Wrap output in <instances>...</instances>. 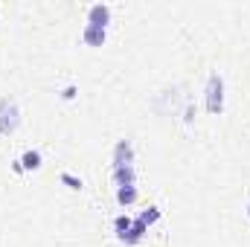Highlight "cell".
Segmentation results:
<instances>
[{
    "label": "cell",
    "instance_id": "cell-1",
    "mask_svg": "<svg viewBox=\"0 0 250 247\" xmlns=\"http://www.w3.org/2000/svg\"><path fill=\"white\" fill-rule=\"evenodd\" d=\"M207 111L209 114H221L224 111V82L218 73H212L207 79Z\"/></svg>",
    "mask_w": 250,
    "mask_h": 247
},
{
    "label": "cell",
    "instance_id": "cell-2",
    "mask_svg": "<svg viewBox=\"0 0 250 247\" xmlns=\"http://www.w3.org/2000/svg\"><path fill=\"white\" fill-rule=\"evenodd\" d=\"M21 123V114H18V105L12 99H3L0 102V134H12Z\"/></svg>",
    "mask_w": 250,
    "mask_h": 247
},
{
    "label": "cell",
    "instance_id": "cell-3",
    "mask_svg": "<svg viewBox=\"0 0 250 247\" xmlns=\"http://www.w3.org/2000/svg\"><path fill=\"white\" fill-rule=\"evenodd\" d=\"M108 21H111V6H105V3L90 6V12H87V23H93V26H108Z\"/></svg>",
    "mask_w": 250,
    "mask_h": 247
},
{
    "label": "cell",
    "instance_id": "cell-4",
    "mask_svg": "<svg viewBox=\"0 0 250 247\" xmlns=\"http://www.w3.org/2000/svg\"><path fill=\"white\" fill-rule=\"evenodd\" d=\"M82 38H84V44H87V47H102V44H105V38H108V32H105V26H93V23H87Z\"/></svg>",
    "mask_w": 250,
    "mask_h": 247
},
{
    "label": "cell",
    "instance_id": "cell-5",
    "mask_svg": "<svg viewBox=\"0 0 250 247\" xmlns=\"http://www.w3.org/2000/svg\"><path fill=\"white\" fill-rule=\"evenodd\" d=\"M143 233H146V224H143V221H131V227H128L125 233H120V242H123V245H137V242L143 239Z\"/></svg>",
    "mask_w": 250,
    "mask_h": 247
},
{
    "label": "cell",
    "instance_id": "cell-6",
    "mask_svg": "<svg viewBox=\"0 0 250 247\" xmlns=\"http://www.w3.org/2000/svg\"><path fill=\"white\" fill-rule=\"evenodd\" d=\"M120 166H131V143L128 140L117 143V148H114V169H120Z\"/></svg>",
    "mask_w": 250,
    "mask_h": 247
},
{
    "label": "cell",
    "instance_id": "cell-7",
    "mask_svg": "<svg viewBox=\"0 0 250 247\" xmlns=\"http://www.w3.org/2000/svg\"><path fill=\"white\" fill-rule=\"evenodd\" d=\"M114 178H117V186H134V166L114 169Z\"/></svg>",
    "mask_w": 250,
    "mask_h": 247
},
{
    "label": "cell",
    "instance_id": "cell-8",
    "mask_svg": "<svg viewBox=\"0 0 250 247\" xmlns=\"http://www.w3.org/2000/svg\"><path fill=\"white\" fill-rule=\"evenodd\" d=\"M41 166V154L38 151H26L23 157H21V169H29V172H35Z\"/></svg>",
    "mask_w": 250,
    "mask_h": 247
},
{
    "label": "cell",
    "instance_id": "cell-9",
    "mask_svg": "<svg viewBox=\"0 0 250 247\" xmlns=\"http://www.w3.org/2000/svg\"><path fill=\"white\" fill-rule=\"evenodd\" d=\"M117 201H120L123 206L134 204V201H137V189H134V186H120V189H117Z\"/></svg>",
    "mask_w": 250,
    "mask_h": 247
},
{
    "label": "cell",
    "instance_id": "cell-10",
    "mask_svg": "<svg viewBox=\"0 0 250 247\" xmlns=\"http://www.w3.org/2000/svg\"><path fill=\"white\" fill-rule=\"evenodd\" d=\"M157 218H160V209H154V206H151V209H143V212H140V218H137V221H143V224H146V227H148V224H154V221H157Z\"/></svg>",
    "mask_w": 250,
    "mask_h": 247
},
{
    "label": "cell",
    "instance_id": "cell-11",
    "mask_svg": "<svg viewBox=\"0 0 250 247\" xmlns=\"http://www.w3.org/2000/svg\"><path fill=\"white\" fill-rule=\"evenodd\" d=\"M114 227H117V236H120V233H125V230L131 227V218H128V215H120V218L114 221Z\"/></svg>",
    "mask_w": 250,
    "mask_h": 247
},
{
    "label": "cell",
    "instance_id": "cell-12",
    "mask_svg": "<svg viewBox=\"0 0 250 247\" xmlns=\"http://www.w3.org/2000/svg\"><path fill=\"white\" fill-rule=\"evenodd\" d=\"M62 181L70 186V189H82V181H79V178H73V175H67V172L62 175Z\"/></svg>",
    "mask_w": 250,
    "mask_h": 247
},
{
    "label": "cell",
    "instance_id": "cell-13",
    "mask_svg": "<svg viewBox=\"0 0 250 247\" xmlns=\"http://www.w3.org/2000/svg\"><path fill=\"white\" fill-rule=\"evenodd\" d=\"M248 215H250V206H248Z\"/></svg>",
    "mask_w": 250,
    "mask_h": 247
}]
</instances>
